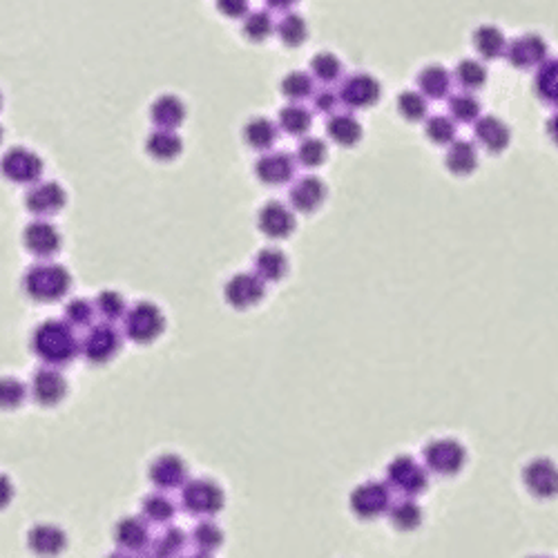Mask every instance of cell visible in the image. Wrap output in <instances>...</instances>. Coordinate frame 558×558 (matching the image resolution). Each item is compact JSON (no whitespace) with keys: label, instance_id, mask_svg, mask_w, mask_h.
Returning a JSON list of instances; mask_svg holds the SVG:
<instances>
[{"label":"cell","instance_id":"6da1fadb","mask_svg":"<svg viewBox=\"0 0 558 558\" xmlns=\"http://www.w3.org/2000/svg\"><path fill=\"white\" fill-rule=\"evenodd\" d=\"M31 348L47 364H67L79 353L80 342L67 321L47 320L31 335Z\"/></svg>","mask_w":558,"mask_h":558},{"label":"cell","instance_id":"7a4b0ae2","mask_svg":"<svg viewBox=\"0 0 558 558\" xmlns=\"http://www.w3.org/2000/svg\"><path fill=\"white\" fill-rule=\"evenodd\" d=\"M22 286H25V293L29 295L36 302H58L61 297H65L67 290L71 286V277L61 263H36L27 271L25 279H22Z\"/></svg>","mask_w":558,"mask_h":558},{"label":"cell","instance_id":"3957f363","mask_svg":"<svg viewBox=\"0 0 558 558\" xmlns=\"http://www.w3.org/2000/svg\"><path fill=\"white\" fill-rule=\"evenodd\" d=\"M125 335L137 344H150L163 333L165 317L152 302H138L123 315Z\"/></svg>","mask_w":558,"mask_h":558},{"label":"cell","instance_id":"277c9868","mask_svg":"<svg viewBox=\"0 0 558 558\" xmlns=\"http://www.w3.org/2000/svg\"><path fill=\"white\" fill-rule=\"evenodd\" d=\"M0 172L13 183H38L43 174V161L27 147H12L0 159Z\"/></svg>","mask_w":558,"mask_h":558},{"label":"cell","instance_id":"5b68a950","mask_svg":"<svg viewBox=\"0 0 558 558\" xmlns=\"http://www.w3.org/2000/svg\"><path fill=\"white\" fill-rule=\"evenodd\" d=\"M121 335L112 324H94L87 330V335L80 342V353L87 357L92 364H103L110 362L119 353Z\"/></svg>","mask_w":558,"mask_h":558},{"label":"cell","instance_id":"8992f818","mask_svg":"<svg viewBox=\"0 0 558 558\" xmlns=\"http://www.w3.org/2000/svg\"><path fill=\"white\" fill-rule=\"evenodd\" d=\"M266 295V281L259 279L254 272H239V275L230 277L223 288V297L237 311H246V308L257 306Z\"/></svg>","mask_w":558,"mask_h":558},{"label":"cell","instance_id":"52a82bcc","mask_svg":"<svg viewBox=\"0 0 558 558\" xmlns=\"http://www.w3.org/2000/svg\"><path fill=\"white\" fill-rule=\"evenodd\" d=\"M379 94H382V87H379L378 79L362 71V74H351L344 80L337 98L351 110H366L379 101Z\"/></svg>","mask_w":558,"mask_h":558},{"label":"cell","instance_id":"ba28073f","mask_svg":"<svg viewBox=\"0 0 558 558\" xmlns=\"http://www.w3.org/2000/svg\"><path fill=\"white\" fill-rule=\"evenodd\" d=\"M424 460H427V467L431 471L446 476V473L460 471V467L467 460V454H464V446L460 442L451 440V437H442V440H436L424 446Z\"/></svg>","mask_w":558,"mask_h":558},{"label":"cell","instance_id":"9c48e42d","mask_svg":"<svg viewBox=\"0 0 558 558\" xmlns=\"http://www.w3.org/2000/svg\"><path fill=\"white\" fill-rule=\"evenodd\" d=\"M183 504L190 513L210 516L217 513L223 504V491L212 480H192L183 489Z\"/></svg>","mask_w":558,"mask_h":558},{"label":"cell","instance_id":"30bf717a","mask_svg":"<svg viewBox=\"0 0 558 558\" xmlns=\"http://www.w3.org/2000/svg\"><path fill=\"white\" fill-rule=\"evenodd\" d=\"M257 228L262 235L271 237V239H288L297 228V219H295L293 210L286 208L279 201H268L257 214Z\"/></svg>","mask_w":558,"mask_h":558},{"label":"cell","instance_id":"8fae6325","mask_svg":"<svg viewBox=\"0 0 558 558\" xmlns=\"http://www.w3.org/2000/svg\"><path fill=\"white\" fill-rule=\"evenodd\" d=\"M67 195L61 183L56 181H38L29 187L25 196V205L36 217H52L61 212L65 205Z\"/></svg>","mask_w":558,"mask_h":558},{"label":"cell","instance_id":"7c38bea8","mask_svg":"<svg viewBox=\"0 0 558 558\" xmlns=\"http://www.w3.org/2000/svg\"><path fill=\"white\" fill-rule=\"evenodd\" d=\"M22 244L34 257L49 259L61 250V232H58L54 223L45 221V219H36L22 232Z\"/></svg>","mask_w":558,"mask_h":558},{"label":"cell","instance_id":"4fadbf2b","mask_svg":"<svg viewBox=\"0 0 558 558\" xmlns=\"http://www.w3.org/2000/svg\"><path fill=\"white\" fill-rule=\"evenodd\" d=\"M504 56L518 70H531L547 61V43L538 34H525L512 40L504 49Z\"/></svg>","mask_w":558,"mask_h":558},{"label":"cell","instance_id":"5bb4252c","mask_svg":"<svg viewBox=\"0 0 558 558\" xmlns=\"http://www.w3.org/2000/svg\"><path fill=\"white\" fill-rule=\"evenodd\" d=\"M522 480L536 498H554L558 494V467L547 458L531 460L525 467Z\"/></svg>","mask_w":558,"mask_h":558},{"label":"cell","instance_id":"9a60e30c","mask_svg":"<svg viewBox=\"0 0 558 558\" xmlns=\"http://www.w3.org/2000/svg\"><path fill=\"white\" fill-rule=\"evenodd\" d=\"M391 507V494L379 482H364L351 494V509L362 518H373Z\"/></svg>","mask_w":558,"mask_h":558},{"label":"cell","instance_id":"2e32d148","mask_svg":"<svg viewBox=\"0 0 558 558\" xmlns=\"http://www.w3.org/2000/svg\"><path fill=\"white\" fill-rule=\"evenodd\" d=\"M254 174L266 186H281L295 174V159L288 152H268L254 163Z\"/></svg>","mask_w":558,"mask_h":558},{"label":"cell","instance_id":"e0dca14e","mask_svg":"<svg viewBox=\"0 0 558 558\" xmlns=\"http://www.w3.org/2000/svg\"><path fill=\"white\" fill-rule=\"evenodd\" d=\"M388 482L402 494H420L427 487V473L411 458H397L388 464Z\"/></svg>","mask_w":558,"mask_h":558},{"label":"cell","instance_id":"ac0fdd59","mask_svg":"<svg viewBox=\"0 0 558 558\" xmlns=\"http://www.w3.org/2000/svg\"><path fill=\"white\" fill-rule=\"evenodd\" d=\"M326 199V183L317 177H304L290 187V208L297 210V212L311 214L324 204Z\"/></svg>","mask_w":558,"mask_h":558},{"label":"cell","instance_id":"d6986e66","mask_svg":"<svg viewBox=\"0 0 558 558\" xmlns=\"http://www.w3.org/2000/svg\"><path fill=\"white\" fill-rule=\"evenodd\" d=\"M476 141L485 147L491 154H500V152L507 150L509 141H512V132H509L507 123L500 121L498 116H482L476 121Z\"/></svg>","mask_w":558,"mask_h":558},{"label":"cell","instance_id":"ffe728a7","mask_svg":"<svg viewBox=\"0 0 558 558\" xmlns=\"http://www.w3.org/2000/svg\"><path fill=\"white\" fill-rule=\"evenodd\" d=\"M31 393L34 400L43 406H54L65 397L67 382L58 371L54 369H40L31 378Z\"/></svg>","mask_w":558,"mask_h":558},{"label":"cell","instance_id":"44dd1931","mask_svg":"<svg viewBox=\"0 0 558 558\" xmlns=\"http://www.w3.org/2000/svg\"><path fill=\"white\" fill-rule=\"evenodd\" d=\"M27 545L38 556H58L65 549L67 536L56 525H36L27 536Z\"/></svg>","mask_w":558,"mask_h":558},{"label":"cell","instance_id":"7402d4cb","mask_svg":"<svg viewBox=\"0 0 558 558\" xmlns=\"http://www.w3.org/2000/svg\"><path fill=\"white\" fill-rule=\"evenodd\" d=\"M150 116L156 129H172L174 132L186 119V105H183L181 98L172 96V94H163V96H159L152 103Z\"/></svg>","mask_w":558,"mask_h":558},{"label":"cell","instance_id":"603a6c76","mask_svg":"<svg viewBox=\"0 0 558 558\" xmlns=\"http://www.w3.org/2000/svg\"><path fill=\"white\" fill-rule=\"evenodd\" d=\"M186 462H183L179 455L165 454L161 458H156L150 467V480L156 487H163V489H174V487L181 485L186 480Z\"/></svg>","mask_w":558,"mask_h":558},{"label":"cell","instance_id":"cb8c5ba5","mask_svg":"<svg viewBox=\"0 0 558 558\" xmlns=\"http://www.w3.org/2000/svg\"><path fill=\"white\" fill-rule=\"evenodd\" d=\"M445 165L455 177H467L478 168V150L469 141H454L445 156Z\"/></svg>","mask_w":558,"mask_h":558},{"label":"cell","instance_id":"d4e9b609","mask_svg":"<svg viewBox=\"0 0 558 558\" xmlns=\"http://www.w3.org/2000/svg\"><path fill=\"white\" fill-rule=\"evenodd\" d=\"M279 128L266 116H254L244 125V141L253 150H271L277 141Z\"/></svg>","mask_w":558,"mask_h":558},{"label":"cell","instance_id":"484cf974","mask_svg":"<svg viewBox=\"0 0 558 558\" xmlns=\"http://www.w3.org/2000/svg\"><path fill=\"white\" fill-rule=\"evenodd\" d=\"M146 150L156 161H172L181 154L183 141L172 129H154L146 141Z\"/></svg>","mask_w":558,"mask_h":558},{"label":"cell","instance_id":"4316f807","mask_svg":"<svg viewBox=\"0 0 558 558\" xmlns=\"http://www.w3.org/2000/svg\"><path fill=\"white\" fill-rule=\"evenodd\" d=\"M418 87L424 98H445L451 87V74L442 65H429L418 74Z\"/></svg>","mask_w":558,"mask_h":558},{"label":"cell","instance_id":"83f0119b","mask_svg":"<svg viewBox=\"0 0 558 558\" xmlns=\"http://www.w3.org/2000/svg\"><path fill=\"white\" fill-rule=\"evenodd\" d=\"M326 132H329L333 143L342 147H351L362 138V125L351 114H333L329 123H326Z\"/></svg>","mask_w":558,"mask_h":558},{"label":"cell","instance_id":"f1b7e54d","mask_svg":"<svg viewBox=\"0 0 558 558\" xmlns=\"http://www.w3.org/2000/svg\"><path fill=\"white\" fill-rule=\"evenodd\" d=\"M288 272V259L281 250L263 248L254 259V275L262 281H279Z\"/></svg>","mask_w":558,"mask_h":558},{"label":"cell","instance_id":"f546056e","mask_svg":"<svg viewBox=\"0 0 558 558\" xmlns=\"http://www.w3.org/2000/svg\"><path fill=\"white\" fill-rule=\"evenodd\" d=\"M473 47L487 61H494V58L503 56L504 49H507V40L504 34L494 25H480L473 31Z\"/></svg>","mask_w":558,"mask_h":558},{"label":"cell","instance_id":"4dcf8cb0","mask_svg":"<svg viewBox=\"0 0 558 558\" xmlns=\"http://www.w3.org/2000/svg\"><path fill=\"white\" fill-rule=\"evenodd\" d=\"M536 94L540 101L558 105V58H547L536 71Z\"/></svg>","mask_w":558,"mask_h":558},{"label":"cell","instance_id":"1f68e13d","mask_svg":"<svg viewBox=\"0 0 558 558\" xmlns=\"http://www.w3.org/2000/svg\"><path fill=\"white\" fill-rule=\"evenodd\" d=\"M275 31L286 47H299V45L306 40L308 25L306 21H304V16H299V13H286V16L277 22Z\"/></svg>","mask_w":558,"mask_h":558},{"label":"cell","instance_id":"d6a6232c","mask_svg":"<svg viewBox=\"0 0 558 558\" xmlns=\"http://www.w3.org/2000/svg\"><path fill=\"white\" fill-rule=\"evenodd\" d=\"M116 543L128 549H141L147 543V527L138 518H125L116 525Z\"/></svg>","mask_w":558,"mask_h":558},{"label":"cell","instance_id":"836d02e7","mask_svg":"<svg viewBox=\"0 0 558 558\" xmlns=\"http://www.w3.org/2000/svg\"><path fill=\"white\" fill-rule=\"evenodd\" d=\"M312 116L306 107L302 105H288L279 112V128L284 132L293 134V137H302L311 129Z\"/></svg>","mask_w":558,"mask_h":558},{"label":"cell","instance_id":"e575fe53","mask_svg":"<svg viewBox=\"0 0 558 558\" xmlns=\"http://www.w3.org/2000/svg\"><path fill=\"white\" fill-rule=\"evenodd\" d=\"M275 31V25H272V18L268 12H253L246 13L244 25H241V34L250 40V43H262L268 36Z\"/></svg>","mask_w":558,"mask_h":558},{"label":"cell","instance_id":"d590c367","mask_svg":"<svg viewBox=\"0 0 558 558\" xmlns=\"http://www.w3.org/2000/svg\"><path fill=\"white\" fill-rule=\"evenodd\" d=\"M449 112L455 121L460 123H476L480 119V103L473 94L469 92H460L455 96L449 98Z\"/></svg>","mask_w":558,"mask_h":558},{"label":"cell","instance_id":"8d00e7d4","mask_svg":"<svg viewBox=\"0 0 558 558\" xmlns=\"http://www.w3.org/2000/svg\"><path fill=\"white\" fill-rule=\"evenodd\" d=\"M312 94V79L306 71H290L281 80V96H286L288 101H304Z\"/></svg>","mask_w":558,"mask_h":558},{"label":"cell","instance_id":"74e56055","mask_svg":"<svg viewBox=\"0 0 558 558\" xmlns=\"http://www.w3.org/2000/svg\"><path fill=\"white\" fill-rule=\"evenodd\" d=\"M311 74L321 83H335L342 76V62L330 52L315 54L311 61Z\"/></svg>","mask_w":558,"mask_h":558},{"label":"cell","instance_id":"f35d334b","mask_svg":"<svg viewBox=\"0 0 558 558\" xmlns=\"http://www.w3.org/2000/svg\"><path fill=\"white\" fill-rule=\"evenodd\" d=\"M455 80L462 85L464 89H480L487 83V70L482 62L473 61V58H464L455 67Z\"/></svg>","mask_w":558,"mask_h":558},{"label":"cell","instance_id":"ab89813d","mask_svg":"<svg viewBox=\"0 0 558 558\" xmlns=\"http://www.w3.org/2000/svg\"><path fill=\"white\" fill-rule=\"evenodd\" d=\"M329 156V147L321 138L308 137L297 146V161L304 168H320Z\"/></svg>","mask_w":558,"mask_h":558},{"label":"cell","instance_id":"60d3db41","mask_svg":"<svg viewBox=\"0 0 558 558\" xmlns=\"http://www.w3.org/2000/svg\"><path fill=\"white\" fill-rule=\"evenodd\" d=\"M397 112H400L402 119L411 121V123L422 121L427 116V98L420 92H409L406 89V92L397 96Z\"/></svg>","mask_w":558,"mask_h":558},{"label":"cell","instance_id":"b9f144b4","mask_svg":"<svg viewBox=\"0 0 558 558\" xmlns=\"http://www.w3.org/2000/svg\"><path fill=\"white\" fill-rule=\"evenodd\" d=\"M424 134H427L429 141H433L436 146H446V143H454L455 138V123L449 116H431L424 125Z\"/></svg>","mask_w":558,"mask_h":558},{"label":"cell","instance_id":"7bdbcfd3","mask_svg":"<svg viewBox=\"0 0 558 558\" xmlns=\"http://www.w3.org/2000/svg\"><path fill=\"white\" fill-rule=\"evenodd\" d=\"M420 521H422V512H420L418 504L411 503V500H402V503L393 504L391 507V522L397 529L402 531L415 529V527L420 525Z\"/></svg>","mask_w":558,"mask_h":558},{"label":"cell","instance_id":"ee69618b","mask_svg":"<svg viewBox=\"0 0 558 558\" xmlns=\"http://www.w3.org/2000/svg\"><path fill=\"white\" fill-rule=\"evenodd\" d=\"M94 308H96L98 315L105 317L107 321L119 320V317H123L125 312H128V308H125V299L121 297L116 290H103V293L96 297V302H94Z\"/></svg>","mask_w":558,"mask_h":558},{"label":"cell","instance_id":"f6af8a7d","mask_svg":"<svg viewBox=\"0 0 558 558\" xmlns=\"http://www.w3.org/2000/svg\"><path fill=\"white\" fill-rule=\"evenodd\" d=\"M25 387L16 378H0V409L12 411L25 400Z\"/></svg>","mask_w":558,"mask_h":558},{"label":"cell","instance_id":"bcb514c9","mask_svg":"<svg viewBox=\"0 0 558 558\" xmlns=\"http://www.w3.org/2000/svg\"><path fill=\"white\" fill-rule=\"evenodd\" d=\"M94 312H96V308H94L92 302L80 299V297L71 299V302L65 306V321L70 326H89Z\"/></svg>","mask_w":558,"mask_h":558},{"label":"cell","instance_id":"7dc6e473","mask_svg":"<svg viewBox=\"0 0 558 558\" xmlns=\"http://www.w3.org/2000/svg\"><path fill=\"white\" fill-rule=\"evenodd\" d=\"M192 538H195L196 547L204 549V552H210V549H217L219 545H221L223 534H221V529L214 525V522L204 521V522H199V525H196Z\"/></svg>","mask_w":558,"mask_h":558},{"label":"cell","instance_id":"c3c4849f","mask_svg":"<svg viewBox=\"0 0 558 558\" xmlns=\"http://www.w3.org/2000/svg\"><path fill=\"white\" fill-rule=\"evenodd\" d=\"M143 513H146V518H150V521L165 522L174 516V507L168 498H163V496H147V498L143 500Z\"/></svg>","mask_w":558,"mask_h":558},{"label":"cell","instance_id":"681fc988","mask_svg":"<svg viewBox=\"0 0 558 558\" xmlns=\"http://www.w3.org/2000/svg\"><path fill=\"white\" fill-rule=\"evenodd\" d=\"M183 547V534L179 529H168L163 536L159 538L154 547V556L156 558H172L179 549Z\"/></svg>","mask_w":558,"mask_h":558},{"label":"cell","instance_id":"f907efd6","mask_svg":"<svg viewBox=\"0 0 558 558\" xmlns=\"http://www.w3.org/2000/svg\"><path fill=\"white\" fill-rule=\"evenodd\" d=\"M217 9L226 18H244L248 13V0H217Z\"/></svg>","mask_w":558,"mask_h":558},{"label":"cell","instance_id":"816d5d0a","mask_svg":"<svg viewBox=\"0 0 558 558\" xmlns=\"http://www.w3.org/2000/svg\"><path fill=\"white\" fill-rule=\"evenodd\" d=\"M337 103H339L337 94L330 92V89H324V92H320L315 96V110L326 112V114H329V112L335 110V105H337Z\"/></svg>","mask_w":558,"mask_h":558},{"label":"cell","instance_id":"f5cc1de1","mask_svg":"<svg viewBox=\"0 0 558 558\" xmlns=\"http://www.w3.org/2000/svg\"><path fill=\"white\" fill-rule=\"evenodd\" d=\"M13 498V485L7 476H0V509L7 507L9 500Z\"/></svg>","mask_w":558,"mask_h":558},{"label":"cell","instance_id":"db71d44e","mask_svg":"<svg viewBox=\"0 0 558 558\" xmlns=\"http://www.w3.org/2000/svg\"><path fill=\"white\" fill-rule=\"evenodd\" d=\"M547 134L554 143L558 146V112H554L552 119L547 121Z\"/></svg>","mask_w":558,"mask_h":558},{"label":"cell","instance_id":"11a10c76","mask_svg":"<svg viewBox=\"0 0 558 558\" xmlns=\"http://www.w3.org/2000/svg\"><path fill=\"white\" fill-rule=\"evenodd\" d=\"M272 9H290L299 3V0H266Z\"/></svg>","mask_w":558,"mask_h":558},{"label":"cell","instance_id":"9f6ffc18","mask_svg":"<svg viewBox=\"0 0 558 558\" xmlns=\"http://www.w3.org/2000/svg\"><path fill=\"white\" fill-rule=\"evenodd\" d=\"M187 558H208L205 554H201V556H187Z\"/></svg>","mask_w":558,"mask_h":558},{"label":"cell","instance_id":"6f0895ef","mask_svg":"<svg viewBox=\"0 0 558 558\" xmlns=\"http://www.w3.org/2000/svg\"><path fill=\"white\" fill-rule=\"evenodd\" d=\"M0 141H3V125H0Z\"/></svg>","mask_w":558,"mask_h":558},{"label":"cell","instance_id":"680465c9","mask_svg":"<svg viewBox=\"0 0 558 558\" xmlns=\"http://www.w3.org/2000/svg\"><path fill=\"white\" fill-rule=\"evenodd\" d=\"M110 558H128V556H119V554H116V556H110Z\"/></svg>","mask_w":558,"mask_h":558},{"label":"cell","instance_id":"91938a15","mask_svg":"<svg viewBox=\"0 0 558 558\" xmlns=\"http://www.w3.org/2000/svg\"><path fill=\"white\" fill-rule=\"evenodd\" d=\"M0 107H3V94H0Z\"/></svg>","mask_w":558,"mask_h":558},{"label":"cell","instance_id":"94428289","mask_svg":"<svg viewBox=\"0 0 558 558\" xmlns=\"http://www.w3.org/2000/svg\"><path fill=\"white\" fill-rule=\"evenodd\" d=\"M538 558H545V556H538Z\"/></svg>","mask_w":558,"mask_h":558}]
</instances>
